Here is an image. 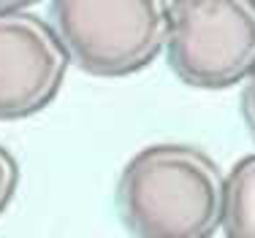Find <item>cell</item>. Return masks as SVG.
<instances>
[{
    "instance_id": "cell-1",
    "label": "cell",
    "mask_w": 255,
    "mask_h": 238,
    "mask_svg": "<svg viewBox=\"0 0 255 238\" xmlns=\"http://www.w3.org/2000/svg\"><path fill=\"white\" fill-rule=\"evenodd\" d=\"M114 200L133 238H212L223 228L226 176L198 146L149 144L125 162Z\"/></svg>"
},
{
    "instance_id": "cell-2",
    "label": "cell",
    "mask_w": 255,
    "mask_h": 238,
    "mask_svg": "<svg viewBox=\"0 0 255 238\" xmlns=\"http://www.w3.org/2000/svg\"><path fill=\"white\" fill-rule=\"evenodd\" d=\"M49 16L68 60L90 76H130L166 52L168 3L57 0Z\"/></svg>"
},
{
    "instance_id": "cell-3",
    "label": "cell",
    "mask_w": 255,
    "mask_h": 238,
    "mask_svg": "<svg viewBox=\"0 0 255 238\" xmlns=\"http://www.w3.org/2000/svg\"><path fill=\"white\" fill-rule=\"evenodd\" d=\"M166 57L187 87L226 89L255 73L253 0L168 3Z\"/></svg>"
},
{
    "instance_id": "cell-4",
    "label": "cell",
    "mask_w": 255,
    "mask_h": 238,
    "mask_svg": "<svg viewBox=\"0 0 255 238\" xmlns=\"http://www.w3.org/2000/svg\"><path fill=\"white\" fill-rule=\"evenodd\" d=\"M68 63L52 19L0 5V122L44 111L63 87Z\"/></svg>"
},
{
    "instance_id": "cell-5",
    "label": "cell",
    "mask_w": 255,
    "mask_h": 238,
    "mask_svg": "<svg viewBox=\"0 0 255 238\" xmlns=\"http://www.w3.org/2000/svg\"><path fill=\"white\" fill-rule=\"evenodd\" d=\"M226 238H255V155H247L226 176L223 203Z\"/></svg>"
},
{
    "instance_id": "cell-6",
    "label": "cell",
    "mask_w": 255,
    "mask_h": 238,
    "mask_svg": "<svg viewBox=\"0 0 255 238\" xmlns=\"http://www.w3.org/2000/svg\"><path fill=\"white\" fill-rule=\"evenodd\" d=\"M16 184H19V165H16L14 155L0 144V217L8 209L11 198L16 192Z\"/></svg>"
},
{
    "instance_id": "cell-7",
    "label": "cell",
    "mask_w": 255,
    "mask_h": 238,
    "mask_svg": "<svg viewBox=\"0 0 255 238\" xmlns=\"http://www.w3.org/2000/svg\"><path fill=\"white\" fill-rule=\"evenodd\" d=\"M242 114H245V122L250 127V133L255 136V73L247 79L245 92H242Z\"/></svg>"
}]
</instances>
